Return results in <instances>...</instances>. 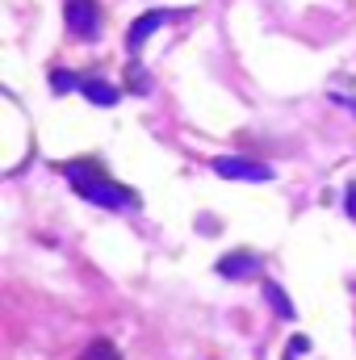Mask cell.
Instances as JSON below:
<instances>
[{
	"instance_id": "obj_5",
	"label": "cell",
	"mask_w": 356,
	"mask_h": 360,
	"mask_svg": "<svg viewBox=\"0 0 356 360\" xmlns=\"http://www.w3.org/2000/svg\"><path fill=\"white\" fill-rule=\"evenodd\" d=\"M80 92H84V96H89L92 105H113V101H117V89H113V84H105V80H80Z\"/></svg>"
},
{
	"instance_id": "obj_1",
	"label": "cell",
	"mask_w": 356,
	"mask_h": 360,
	"mask_svg": "<svg viewBox=\"0 0 356 360\" xmlns=\"http://www.w3.org/2000/svg\"><path fill=\"white\" fill-rule=\"evenodd\" d=\"M59 172L72 180V188H76L89 205L139 210V193H134L130 184H117V180L105 172V164H96V160H68V164H59Z\"/></svg>"
},
{
	"instance_id": "obj_3",
	"label": "cell",
	"mask_w": 356,
	"mask_h": 360,
	"mask_svg": "<svg viewBox=\"0 0 356 360\" xmlns=\"http://www.w3.org/2000/svg\"><path fill=\"white\" fill-rule=\"evenodd\" d=\"M214 172L227 180H272L265 164H252V160H235V155H222V160H214Z\"/></svg>"
},
{
	"instance_id": "obj_8",
	"label": "cell",
	"mask_w": 356,
	"mask_h": 360,
	"mask_svg": "<svg viewBox=\"0 0 356 360\" xmlns=\"http://www.w3.org/2000/svg\"><path fill=\"white\" fill-rule=\"evenodd\" d=\"M344 205H348V218H356V180L348 184V197H344Z\"/></svg>"
},
{
	"instance_id": "obj_2",
	"label": "cell",
	"mask_w": 356,
	"mask_h": 360,
	"mask_svg": "<svg viewBox=\"0 0 356 360\" xmlns=\"http://www.w3.org/2000/svg\"><path fill=\"white\" fill-rule=\"evenodd\" d=\"M177 13H168V8H155V13H143L130 30H126V46H130V55H139L143 51V42H147V34L151 30H160V25H168Z\"/></svg>"
},
{
	"instance_id": "obj_7",
	"label": "cell",
	"mask_w": 356,
	"mask_h": 360,
	"mask_svg": "<svg viewBox=\"0 0 356 360\" xmlns=\"http://www.w3.org/2000/svg\"><path fill=\"white\" fill-rule=\"evenodd\" d=\"M306 348H310V344H306V335H298V340L289 344V352H285V360H293L298 352H306Z\"/></svg>"
},
{
	"instance_id": "obj_6",
	"label": "cell",
	"mask_w": 356,
	"mask_h": 360,
	"mask_svg": "<svg viewBox=\"0 0 356 360\" xmlns=\"http://www.w3.org/2000/svg\"><path fill=\"white\" fill-rule=\"evenodd\" d=\"M76 360H122V356H117V348H113L109 340H92V344Z\"/></svg>"
},
{
	"instance_id": "obj_4",
	"label": "cell",
	"mask_w": 356,
	"mask_h": 360,
	"mask_svg": "<svg viewBox=\"0 0 356 360\" xmlns=\"http://www.w3.org/2000/svg\"><path fill=\"white\" fill-rule=\"evenodd\" d=\"M96 4L92 0H68V30L76 34V38H89L92 30H96Z\"/></svg>"
}]
</instances>
